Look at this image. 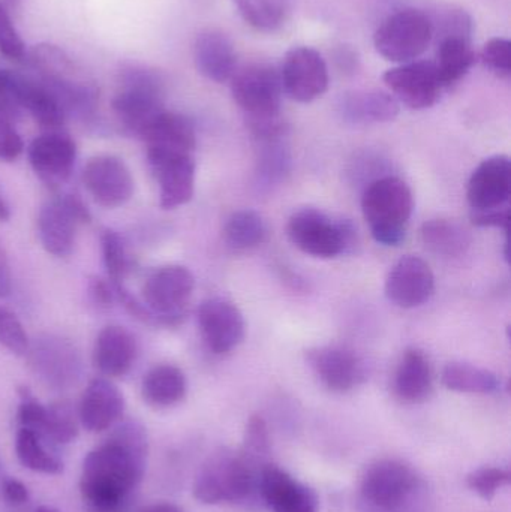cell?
<instances>
[{"label":"cell","mask_w":511,"mask_h":512,"mask_svg":"<svg viewBox=\"0 0 511 512\" xmlns=\"http://www.w3.org/2000/svg\"><path fill=\"white\" fill-rule=\"evenodd\" d=\"M147 436L141 424L128 421L84 457L80 490L95 512H120L146 471Z\"/></svg>","instance_id":"obj_1"},{"label":"cell","mask_w":511,"mask_h":512,"mask_svg":"<svg viewBox=\"0 0 511 512\" xmlns=\"http://www.w3.org/2000/svg\"><path fill=\"white\" fill-rule=\"evenodd\" d=\"M359 499L365 512H426L428 486L407 463L380 460L363 474Z\"/></svg>","instance_id":"obj_2"},{"label":"cell","mask_w":511,"mask_h":512,"mask_svg":"<svg viewBox=\"0 0 511 512\" xmlns=\"http://www.w3.org/2000/svg\"><path fill=\"white\" fill-rule=\"evenodd\" d=\"M413 209V192L398 177L374 180L363 194V216L380 245L398 246L405 239Z\"/></svg>","instance_id":"obj_3"},{"label":"cell","mask_w":511,"mask_h":512,"mask_svg":"<svg viewBox=\"0 0 511 512\" xmlns=\"http://www.w3.org/2000/svg\"><path fill=\"white\" fill-rule=\"evenodd\" d=\"M258 487L249 460L227 448L207 457L194 481V496L206 505L243 502Z\"/></svg>","instance_id":"obj_4"},{"label":"cell","mask_w":511,"mask_h":512,"mask_svg":"<svg viewBox=\"0 0 511 512\" xmlns=\"http://www.w3.org/2000/svg\"><path fill=\"white\" fill-rule=\"evenodd\" d=\"M120 86L111 107L125 128L140 135L165 110L164 78L155 69L134 63L120 72Z\"/></svg>","instance_id":"obj_5"},{"label":"cell","mask_w":511,"mask_h":512,"mask_svg":"<svg viewBox=\"0 0 511 512\" xmlns=\"http://www.w3.org/2000/svg\"><path fill=\"white\" fill-rule=\"evenodd\" d=\"M231 95L245 113L246 123L281 117L282 83L279 72L266 63H249L231 77Z\"/></svg>","instance_id":"obj_6"},{"label":"cell","mask_w":511,"mask_h":512,"mask_svg":"<svg viewBox=\"0 0 511 512\" xmlns=\"http://www.w3.org/2000/svg\"><path fill=\"white\" fill-rule=\"evenodd\" d=\"M434 39L432 18L419 9H401L383 21L374 36L375 48L384 59L408 63L419 59Z\"/></svg>","instance_id":"obj_7"},{"label":"cell","mask_w":511,"mask_h":512,"mask_svg":"<svg viewBox=\"0 0 511 512\" xmlns=\"http://www.w3.org/2000/svg\"><path fill=\"white\" fill-rule=\"evenodd\" d=\"M195 288L194 274L183 265H165L150 274L143 286L144 306L162 324H177Z\"/></svg>","instance_id":"obj_8"},{"label":"cell","mask_w":511,"mask_h":512,"mask_svg":"<svg viewBox=\"0 0 511 512\" xmlns=\"http://www.w3.org/2000/svg\"><path fill=\"white\" fill-rule=\"evenodd\" d=\"M288 239L303 254L315 258H336L350 246L351 230L333 222L320 210L303 209L291 216L287 225Z\"/></svg>","instance_id":"obj_9"},{"label":"cell","mask_w":511,"mask_h":512,"mask_svg":"<svg viewBox=\"0 0 511 512\" xmlns=\"http://www.w3.org/2000/svg\"><path fill=\"white\" fill-rule=\"evenodd\" d=\"M90 213L75 195L48 201L39 210L38 234L42 248L54 256H68L75 245L77 225L89 222Z\"/></svg>","instance_id":"obj_10"},{"label":"cell","mask_w":511,"mask_h":512,"mask_svg":"<svg viewBox=\"0 0 511 512\" xmlns=\"http://www.w3.org/2000/svg\"><path fill=\"white\" fill-rule=\"evenodd\" d=\"M282 90L293 101L308 104L329 89V68L320 53L311 47H294L285 54L281 72Z\"/></svg>","instance_id":"obj_11"},{"label":"cell","mask_w":511,"mask_h":512,"mask_svg":"<svg viewBox=\"0 0 511 512\" xmlns=\"http://www.w3.org/2000/svg\"><path fill=\"white\" fill-rule=\"evenodd\" d=\"M384 83L395 99L411 110H426L434 107L443 92L434 62L413 60L389 69L384 74Z\"/></svg>","instance_id":"obj_12"},{"label":"cell","mask_w":511,"mask_h":512,"mask_svg":"<svg viewBox=\"0 0 511 512\" xmlns=\"http://www.w3.org/2000/svg\"><path fill=\"white\" fill-rule=\"evenodd\" d=\"M471 215L510 209L511 162L509 156L485 159L471 174L467 188Z\"/></svg>","instance_id":"obj_13"},{"label":"cell","mask_w":511,"mask_h":512,"mask_svg":"<svg viewBox=\"0 0 511 512\" xmlns=\"http://www.w3.org/2000/svg\"><path fill=\"white\" fill-rule=\"evenodd\" d=\"M83 183L99 206L117 209L134 195V179L122 159L113 155H99L87 162Z\"/></svg>","instance_id":"obj_14"},{"label":"cell","mask_w":511,"mask_h":512,"mask_svg":"<svg viewBox=\"0 0 511 512\" xmlns=\"http://www.w3.org/2000/svg\"><path fill=\"white\" fill-rule=\"evenodd\" d=\"M198 327L213 354H228L245 339L246 324L236 304L224 298H209L198 307Z\"/></svg>","instance_id":"obj_15"},{"label":"cell","mask_w":511,"mask_h":512,"mask_svg":"<svg viewBox=\"0 0 511 512\" xmlns=\"http://www.w3.org/2000/svg\"><path fill=\"white\" fill-rule=\"evenodd\" d=\"M435 277L428 262L419 256H402L386 279L387 298L402 309L422 306L434 294Z\"/></svg>","instance_id":"obj_16"},{"label":"cell","mask_w":511,"mask_h":512,"mask_svg":"<svg viewBox=\"0 0 511 512\" xmlns=\"http://www.w3.org/2000/svg\"><path fill=\"white\" fill-rule=\"evenodd\" d=\"M30 360L36 373L48 384L68 387L81 375V358L77 349L62 337L41 336L29 345Z\"/></svg>","instance_id":"obj_17"},{"label":"cell","mask_w":511,"mask_h":512,"mask_svg":"<svg viewBox=\"0 0 511 512\" xmlns=\"http://www.w3.org/2000/svg\"><path fill=\"white\" fill-rule=\"evenodd\" d=\"M77 159V147L71 137L50 131L39 135L29 146V161L39 179L59 186L71 177Z\"/></svg>","instance_id":"obj_18"},{"label":"cell","mask_w":511,"mask_h":512,"mask_svg":"<svg viewBox=\"0 0 511 512\" xmlns=\"http://www.w3.org/2000/svg\"><path fill=\"white\" fill-rule=\"evenodd\" d=\"M258 490L273 512H318L317 493L276 466L261 469Z\"/></svg>","instance_id":"obj_19"},{"label":"cell","mask_w":511,"mask_h":512,"mask_svg":"<svg viewBox=\"0 0 511 512\" xmlns=\"http://www.w3.org/2000/svg\"><path fill=\"white\" fill-rule=\"evenodd\" d=\"M159 183V204L164 210L185 206L194 197L195 162L192 155L147 156Z\"/></svg>","instance_id":"obj_20"},{"label":"cell","mask_w":511,"mask_h":512,"mask_svg":"<svg viewBox=\"0 0 511 512\" xmlns=\"http://www.w3.org/2000/svg\"><path fill=\"white\" fill-rule=\"evenodd\" d=\"M306 361L312 372L329 390L345 393L363 381L359 358L342 346H317L306 351Z\"/></svg>","instance_id":"obj_21"},{"label":"cell","mask_w":511,"mask_h":512,"mask_svg":"<svg viewBox=\"0 0 511 512\" xmlns=\"http://www.w3.org/2000/svg\"><path fill=\"white\" fill-rule=\"evenodd\" d=\"M125 412V399L119 388L105 378H96L89 382L80 406L78 420L84 429L92 433L111 429Z\"/></svg>","instance_id":"obj_22"},{"label":"cell","mask_w":511,"mask_h":512,"mask_svg":"<svg viewBox=\"0 0 511 512\" xmlns=\"http://www.w3.org/2000/svg\"><path fill=\"white\" fill-rule=\"evenodd\" d=\"M147 156L192 155L197 138L194 126L182 114L162 111L141 132Z\"/></svg>","instance_id":"obj_23"},{"label":"cell","mask_w":511,"mask_h":512,"mask_svg":"<svg viewBox=\"0 0 511 512\" xmlns=\"http://www.w3.org/2000/svg\"><path fill=\"white\" fill-rule=\"evenodd\" d=\"M194 62L207 80L227 83L237 69L233 42L221 30H203L194 42Z\"/></svg>","instance_id":"obj_24"},{"label":"cell","mask_w":511,"mask_h":512,"mask_svg":"<svg viewBox=\"0 0 511 512\" xmlns=\"http://www.w3.org/2000/svg\"><path fill=\"white\" fill-rule=\"evenodd\" d=\"M137 358V342L126 328L119 325L105 327L93 346V364L108 378L126 375Z\"/></svg>","instance_id":"obj_25"},{"label":"cell","mask_w":511,"mask_h":512,"mask_svg":"<svg viewBox=\"0 0 511 512\" xmlns=\"http://www.w3.org/2000/svg\"><path fill=\"white\" fill-rule=\"evenodd\" d=\"M339 113L353 125H374L392 122L398 117L399 102L390 93L380 90H357L342 96Z\"/></svg>","instance_id":"obj_26"},{"label":"cell","mask_w":511,"mask_h":512,"mask_svg":"<svg viewBox=\"0 0 511 512\" xmlns=\"http://www.w3.org/2000/svg\"><path fill=\"white\" fill-rule=\"evenodd\" d=\"M476 63V51L468 35H443L437 48L438 77L444 89L455 86Z\"/></svg>","instance_id":"obj_27"},{"label":"cell","mask_w":511,"mask_h":512,"mask_svg":"<svg viewBox=\"0 0 511 512\" xmlns=\"http://www.w3.org/2000/svg\"><path fill=\"white\" fill-rule=\"evenodd\" d=\"M395 391L407 403H422L432 391V370L428 358L419 349H408L399 363Z\"/></svg>","instance_id":"obj_28"},{"label":"cell","mask_w":511,"mask_h":512,"mask_svg":"<svg viewBox=\"0 0 511 512\" xmlns=\"http://www.w3.org/2000/svg\"><path fill=\"white\" fill-rule=\"evenodd\" d=\"M17 92L21 110L29 111L42 128L57 131L65 123V111L41 81L17 75Z\"/></svg>","instance_id":"obj_29"},{"label":"cell","mask_w":511,"mask_h":512,"mask_svg":"<svg viewBox=\"0 0 511 512\" xmlns=\"http://www.w3.org/2000/svg\"><path fill=\"white\" fill-rule=\"evenodd\" d=\"M188 391L185 373L171 364L153 367L144 376L141 393L143 399L155 408H170L185 399Z\"/></svg>","instance_id":"obj_30"},{"label":"cell","mask_w":511,"mask_h":512,"mask_svg":"<svg viewBox=\"0 0 511 512\" xmlns=\"http://www.w3.org/2000/svg\"><path fill=\"white\" fill-rule=\"evenodd\" d=\"M422 240L426 248L434 254L458 258L470 249L471 236L464 227L447 219H432L422 227Z\"/></svg>","instance_id":"obj_31"},{"label":"cell","mask_w":511,"mask_h":512,"mask_svg":"<svg viewBox=\"0 0 511 512\" xmlns=\"http://www.w3.org/2000/svg\"><path fill=\"white\" fill-rule=\"evenodd\" d=\"M444 387L456 393L491 394L500 390L501 381L491 370L468 363H450L441 375Z\"/></svg>","instance_id":"obj_32"},{"label":"cell","mask_w":511,"mask_h":512,"mask_svg":"<svg viewBox=\"0 0 511 512\" xmlns=\"http://www.w3.org/2000/svg\"><path fill=\"white\" fill-rule=\"evenodd\" d=\"M266 225L254 210H239L228 218L224 227V242L233 252L257 248L266 239Z\"/></svg>","instance_id":"obj_33"},{"label":"cell","mask_w":511,"mask_h":512,"mask_svg":"<svg viewBox=\"0 0 511 512\" xmlns=\"http://www.w3.org/2000/svg\"><path fill=\"white\" fill-rule=\"evenodd\" d=\"M15 453L24 468L38 474L56 475L62 472V462L42 444L41 433L21 427L15 438Z\"/></svg>","instance_id":"obj_34"},{"label":"cell","mask_w":511,"mask_h":512,"mask_svg":"<svg viewBox=\"0 0 511 512\" xmlns=\"http://www.w3.org/2000/svg\"><path fill=\"white\" fill-rule=\"evenodd\" d=\"M246 23L261 32H275L290 15L291 0H234Z\"/></svg>","instance_id":"obj_35"},{"label":"cell","mask_w":511,"mask_h":512,"mask_svg":"<svg viewBox=\"0 0 511 512\" xmlns=\"http://www.w3.org/2000/svg\"><path fill=\"white\" fill-rule=\"evenodd\" d=\"M41 433L57 444H69L74 441L78 435V424L72 406L66 402L48 406L47 418Z\"/></svg>","instance_id":"obj_36"},{"label":"cell","mask_w":511,"mask_h":512,"mask_svg":"<svg viewBox=\"0 0 511 512\" xmlns=\"http://www.w3.org/2000/svg\"><path fill=\"white\" fill-rule=\"evenodd\" d=\"M102 258L111 282L120 283L129 270V256L123 245L122 237L116 231H104L102 234Z\"/></svg>","instance_id":"obj_37"},{"label":"cell","mask_w":511,"mask_h":512,"mask_svg":"<svg viewBox=\"0 0 511 512\" xmlns=\"http://www.w3.org/2000/svg\"><path fill=\"white\" fill-rule=\"evenodd\" d=\"M510 480V472L506 469L480 468L468 475L467 486L480 498L491 501L498 490L509 486Z\"/></svg>","instance_id":"obj_38"},{"label":"cell","mask_w":511,"mask_h":512,"mask_svg":"<svg viewBox=\"0 0 511 512\" xmlns=\"http://www.w3.org/2000/svg\"><path fill=\"white\" fill-rule=\"evenodd\" d=\"M0 345L12 354L23 355L29 349V337L14 313L0 307Z\"/></svg>","instance_id":"obj_39"},{"label":"cell","mask_w":511,"mask_h":512,"mask_svg":"<svg viewBox=\"0 0 511 512\" xmlns=\"http://www.w3.org/2000/svg\"><path fill=\"white\" fill-rule=\"evenodd\" d=\"M483 65L497 77L509 78L511 75V42L509 39L492 38L486 42L480 53Z\"/></svg>","instance_id":"obj_40"},{"label":"cell","mask_w":511,"mask_h":512,"mask_svg":"<svg viewBox=\"0 0 511 512\" xmlns=\"http://www.w3.org/2000/svg\"><path fill=\"white\" fill-rule=\"evenodd\" d=\"M0 54L12 60H21L26 56L23 39L18 35L3 3H0Z\"/></svg>","instance_id":"obj_41"},{"label":"cell","mask_w":511,"mask_h":512,"mask_svg":"<svg viewBox=\"0 0 511 512\" xmlns=\"http://www.w3.org/2000/svg\"><path fill=\"white\" fill-rule=\"evenodd\" d=\"M245 448L249 456H266L269 454L270 439L266 421L260 415L249 418L245 433Z\"/></svg>","instance_id":"obj_42"},{"label":"cell","mask_w":511,"mask_h":512,"mask_svg":"<svg viewBox=\"0 0 511 512\" xmlns=\"http://www.w3.org/2000/svg\"><path fill=\"white\" fill-rule=\"evenodd\" d=\"M23 149V140L15 131L11 120L0 114V161H15L23 153Z\"/></svg>","instance_id":"obj_43"},{"label":"cell","mask_w":511,"mask_h":512,"mask_svg":"<svg viewBox=\"0 0 511 512\" xmlns=\"http://www.w3.org/2000/svg\"><path fill=\"white\" fill-rule=\"evenodd\" d=\"M45 418H47V406L41 405L29 394H23L20 408H18V421H20L21 427L41 433Z\"/></svg>","instance_id":"obj_44"},{"label":"cell","mask_w":511,"mask_h":512,"mask_svg":"<svg viewBox=\"0 0 511 512\" xmlns=\"http://www.w3.org/2000/svg\"><path fill=\"white\" fill-rule=\"evenodd\" d=\"M3 498L9 502V504L23 505L29 501L30 495L27 487L24 486L21 481L15 480V478H6L2 484Z\"/></svg>","instance_id":"obj_45"},{"label":"cell","mask_w":511,"mask_h":512,"mask_svg":"<svg viewBox=\"0 0 511 512\" xmlns=\"http://www.w3.org/2000/svg\"><path fill=\"white\" fill-rule=\"evenodd\" d=\"M90 294H92L95 303H99V306H110L111 301L116 298V289H114L113 283L95 279L90 283Z\"/></svg>","instance_id":"obj_46"},{"label":"cell","mask_w":511,"mask_h":512,"mask_svg":"<svg viewBox=\"0 0 511 512\" xmlns=\"http://www.w3.org/2000/svg\"><path fill=\"white\" fill-rule=\"evenodd\" d=\"M11 294V271H9L8 258L0 245V298Z\"/></svg>","instance_id":"obj_47"},{"label":"cell","mask_w":511,"mask_h":512,"mask_svg":"<svg viewBox=\"0 0 511 512\" xmlns=\"http://www.w3.org/2000/svg\"><path fill=\"white\" fill-rule=\"evenodd\" d=\"M336 62L339 63L341 68L354 69V66L357 65V57L353 51L347 50V48H342V50L336 54Z\"/></svg>","instance_id":"obj_48"},{"label":"cell","mask_w":511,"mask_h":512,"mask_svg":"<svg viewBox=\"0 0 511 512\" xmlns=\"http://www.w3.org/2000/svg\"><path fill=\"white\" fill-rule=\"evenodd\" d=\"M140 512H183L179 507L173 504H167V502H161V504L149 505V507L143 508Z\"/></svg>","instance_id":"obj_49"},{"label":"cell","mask_w":511,"mask_h":512,"mask_svg":"<svg viewBox=\"0 0 511 512\" xmlns=\"http://www.w3.org/2000/svg\"><path fill=\"white\" fill-rule=\"evenodd\" d=\"M9 218H11V210H9L5 198L0 194V222H6Z\"/></svg>","instance_id":"obj_50"},{"label":"cell","mask_w":511,"mask_h":512,"mask_svg":"<svg viewBox=\"0 0 511 512\" xmlns=\"http://www.w3.org/2000/svg\"><path fill=\"white\" fill-rule=\"evenodd\" d=\"M6 5L11 6V8H15V6L20 3V0H5Z\"/></svg>","instance_id":"obj_51"},{"label":"cell","mask_w":511,"mask_h":512,"mask_svg":"<svg viewBox=\"0 0 511 512\" xmlns=\"http://www.w3.org/2000/svg\"><path fill=\"white\" fill-rule=\"evenodd\" d=\"M36 512H57V511H54L53 508L41 507V508H38V511H36Z\"/></svg>","instance_id":"obj_52"}]
</instances>
